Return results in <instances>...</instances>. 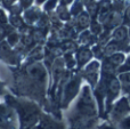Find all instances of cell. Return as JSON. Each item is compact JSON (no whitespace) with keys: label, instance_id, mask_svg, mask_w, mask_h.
Returning <instances> with one entry per match:
<instances>
[{"label":"cell","instance_id":"cell-1","mask_svg":"<svg viewBox=\"0 0 130 129\" xmlns=\"http://www.w3.org/2000/svg\"><path fill=\"white\" fill-rule=\"evenodd\" d=\"M47 90H49L48 73L41 62H32L17 71L15 75V93L20 97L46 105Z\"/></svg>","mask_w":130,"mask_h":129},{"label":"cell","instance_id":"cell-2","mask_svg":"<svg viewBox=\"0 0 130 129\" xmlns=\"http://www.w3.org/2000/svg\"><path fill=\"white\" fill-rule=\"evenodd\" d=\"M96 125V105L90 89L85 86L76 103L67 114L66 129H95Z\"/></svg>","mask_w":130,"mask_h":129},{"label":"cell","instance_id":"cell-3","mask_svg":"<svg viewBox=\"0 0 130 129\" xmlns=\"http://www.w3.org/2000/svg\"><path fill=\"white\" fill-rule=\"evenodd\" d=\"M7 103L17 113L20 129H27L36 126L43 113L38 103L25 97L16 98L13 96H7Z\"/></svg>","mask_w":130,"mask_h":129},{"label":"cell","instance_id":"cell-4","mask_svg":"<svg viewBox=\"0 0 130 129\" xmlns=\"http://www.w3.org/2000/svg\"><path fill=\"white\" fill-rule=\"evenodd\" d=\"M0 129H20L17 113L9 104H0Z\"/></svg>","mask_w":130,"mask_h":129},{"label":"cell","instance_id":"cell-5","mask_svg":"<svg viewBox=\"0 0 130 129\" xmlns=\"http://www.w3.org/2000/svg\"><path fill=\"white\" fill-rule=\"evenodd\" d=\"M97 72H98V63H97V62H92V63H90L89 65L86 68L85 75L87 77L88 81H89L91 85L96 84Z\"/></svg>","mask_w":130,"mask_h":129},{"label":"cell","instance_id":"cell-6","mask_svg":"<svg viewBox=\"0 0 130 129\" xmlns=\"http://www.w3.org/2000/svg\"><path fill=\"white\" fill-rule=\"evenodd\" d=\"M76 57H78V58H76V61H78V65L82 66L83 64H86L90 59V57H91V53H90V50H88L87 48H82V49H80L78 52Z\"/></svg>","mask_w":130,"mask_h":129},{"label":"cell","instance_id":"cell-7","mask_svg":"<svg viewBox=\"0 0 130 129\" xmlns=\"http://www.w3.org/2000/svg\"><path fill=\"white\" fill-rule=\"evenodd\" d=\"M78 23L81 27L88 26V24H89V16H88V14H86V13L80 14L78 17Z\"/></svg>","mask_w":130,"mask_h":129},{"label":"cell","instance_id":"cell-8","mask_svg":"<svg viewBox=\"0 0 130 129\" xmlns=\"http://www.w3.org/2000/svg\"><path fill=\"white\" fill-rule=\"evenodd\" d=\"M17 41H18L17 33H11V34H9V36H8V40H7V42H8L9 45L14 46V45H16V43H17Z\"/></svg>","mask_w":130,"mask_h":129},{"label":"cell","instance_id":"cell-9","mask_svg":"<svg viewBox=\"0 0 130 129\" xmlns=\"http://www.w3.org/2000/svg\"><path fill=\"white\" fill-rule=\"evenodd\" d=\"M124 37H126V30L124 29H119L114 34V39H117V40H122Z\"/></svg>","mask_w":130,"mask_h":129},{"label":"cell","instance_id":"cell-10","mask_svg":"<svg viewBox=\"0 0 130 129\" xmlns=\"http://www.w3.org/2000/svg\"><path fill=\"white\" fill-rule=\"evenodd\" d=\"M10 22H11V24L15 25V26H21V25H22V20L16 15L10 18Z\"/></svg>","mask_w":130,"mask_h":129},{"label":"cell","instance_id":"cell-11","mask_svg":"<svg viewBox=\"0 0 130 129\" xmlns=\"http://www.w3.org/2000/svg\"><path fill=\"white\" fill-rule=\"evenodd\" d=\"M7 21H8V17L6 16L5 11L0 9V24H5V23H7Z\"/></svg>","mask_w":130,"mask_h":129},{"label":"cell","instance_id":"cell-12","mask_svg":"<svg viewBox=\"0 0 130 129\" xmlns=\"http://www.w3.org/2000/svg\"><path fill=\"white\" fill-rule=\"evenodd\" d=\"M56 1H57V0H49V1L46 4V9H47V10H49V9L53 8V6L55 7V5H56Z\"/></svg>","mask_w":130,"mask_h":129},{"label":"cell","instance_id":"cell-13","mask_svg":"<svg viewBox=\"0 0 130 129\" xmlns=\"http://www.w3.org/2000/svg\"><path fill=\"white\" fill-rule=\"evenodd\" d=\"M32 2H33V0H21V5H22L24 8H27V7H30Z\"/></svg>","mask_w":130,"mask_h":129},{"label":"cell","instance_id":"cell-14","mask_svg":"<svg viewBox=\"0 0 130 129\" xmlns=\"http://www.w3.org/2000/svg\"><path fill=\"white\" fill-rule=\"evenodd\" d=\"M5 36H6V31H5V27L0 25V41L4 39Z\"/></svg>","mask_w":130,"mask_h":129},{"label":"cell","instance_id":"cell-15","mask_svg":"<svg viewBox=\"0 0 130 129\" xmlns=\"http://www.w3.org/2000/svg\"><path fill=\"white\" fill-rule=\"evenodd\" d=\"M126 15H127V18H128V20H130V7L128 9H127V13H126Z\"/></svg>","mask_w":130,"mask_h":129},{"label":"cell","instance_id":"cell-16","mask_svg":"<svg viewBox=\"0 0 130 129\" xmlns=\"http://www.w3.org/2000/svg\"><path fill=\"white\" fill-rule=\"evenodd\" d=\"M4 1H5V4H6V5H8V4H9V5H10V4H11V2H13V1H14V0H4Z\"/></svg>","mask_w":130,"mask_h":129},{"label":"cell","instance_id":"cell-17","mask_svg":"<svg viewBox=\"0 0 130 129\" xmlns=\"http://www.w3.org/2000/svg\"><path fill=\"white\" fill-rule=\"evenodd\" d=\"M46 0H37V2H38V4H42V2H45Z\"/></svg>","mask_w":130,"mask_h":129}]
</instances>
